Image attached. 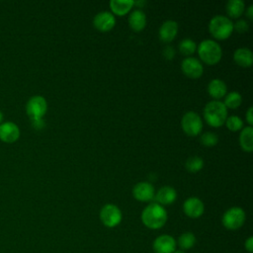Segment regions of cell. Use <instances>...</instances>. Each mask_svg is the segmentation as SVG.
I'll use <instances>...</instances> for the list:
<instances>
[{"label":"cell","mask_w":253,"mask_h":253,"mask_svg":"<svg viewBox=\"0 0 253 253\" xmlns=\"http://www.w3.org/2000/svg\"><path fill=\"white\" fill-rule=\"evenodd\" d=\"M141 220L150 229L161 228L167 221L166 210L157 203H151L142 211Z\"/></svg>","instance_id":"obj_1"},{"label":"cell","mask_w":253,"mask_h":253,"mask_svg":"<svg viewBox=\"0 0 253 253\" xmlns=\"http://www.w3.org/2000/svg\"><path fill=\"white\" fill-rule=\"evenodd\" d=\"M204 118L210 126H220L227 118V108L220 101H211L205 106Z\"/></svg>","instance_id":"obj_2"},{"label":"cell","mask_w":253,"mask_h":253,"mask_svg":"<svg viewBox=\"0 0 253 253\" xmlns=\"http://www.w3.org/2000/svg\"><path fill=\"white\" fill-rule=\"evenodd\" d=\"M198 53L201 59L207 64H215L220 60L222 50L215 41L204 40L198 46Z\"/></svg>","instance_id":"obj_3"},{"label":"cell","mask_w":253,"mask_h":253,"mask_svg":"<svg viewBox=\"0 0 253 253\" xmlns=\"http://www.w3.org/2000/svg\"><path fill=\"white\" fill-rule=\"evenodd\" d=\"M209 30L213 38L217 40H225L233 31V23L226 16L216 15L211 19Z\"/></svg>","instance_id":"obj_4"},{"label":"cell","mask_w":253,"mask_h":253,"mask_svg":"<svg viewBox=\"0 0 253 253\" xmlns=\"http://www.w3.org/2000/svg\"><path fill=\"white\" fill-rule=\"evenodd\" d=\"M245 221V212L239 207H232L228 209L222 215L221 222L223 226L229 230H236L240 228Z\"/></svg>","instance_id":"obj_5"},{"label":"cell","mask_w":253,"mask_h":253,"mask_svg":"<svg viewBox=\"0 0 253 253\" xmlns=\"http://www.w3.org/2000/svg\"><path fill=\"white\" fill-rule=\"evenodd\" d=\"M47 110L46 100L41 95L31 97L26 104V112L31 120L42 119Z\"/></svg>","instance_id":"obj_6"},{"label":"cell","mask_w":253,"mask_h":253,"mask_svg":"<svg viewBox=\"0 0 253 253\" xmlns=\"http://www.w3.org/2000/svg\"><path fill=\"white\" fill-rule=\"evenodd\" d=\"M181 126L183 130L191 136L198 135L203 129V122L201 117L193 111H189L183 116Z\"/></svg>","instance_id":"obj_7"},{"label":"cell","mask_w":253,"mask_h":253,"mask_svg":"<svg viewBox=\"0 0 253 253\" xmlns=\"http://www.w3.org/2000/svg\"><path fill=\"white\" fill-rule=\"evenodd\" d=\"M100 219L107 227H115L122 221V211L114 204L105 205L100 211Z\"/></svg>","instance_id":"obj_8"},{"label":"cell","mask_w":253,"mask_h":253,"mask_svg":"<svg viewBox=\"0 0 253 253\" xmlns=\"http://www.w3.org/2000/svg\"><path fill=\"white\" fill-rule=\"evenodd\" d=\"M176 240L169 234H162L153 241L154 253H173L176 250Z\"/></svg>","instance_id":"obj_9"},{"label":"cell","mask_w":253,"mask_h":253,"mask_svg":"<svg viewBox=\"0 0 253 253\" xmlns=\"http://www.w3.org/2000/svg\"><path fill=\"white\" fill-rule=\"evenodd\" d=\"M182 71L191 78H199L204 71V66L201 61L192 56H187L182 60L181 63Z\"/></svg>","instance_id":"obj_10"},{"label":"cell","mask_w":253,"mask_h":253,"mask_svg":"<svg viewBox=\"0 0 253 253\" xmlns=\"http://www.w3.org/2000/svg\"><path fill=\"white\" fill-rule=\"evenodd\" d=\"M183 211L187 216L192 218H198L204 213L205 206L199 198L191 197L184 202Z\"/></svg>","instance_id":"obj_11"},{"label":"cell","mask_w":253,"mask_h":253,"mask_svg":"<svg viewBox=\"0 0 253 253\" xmlns=\"http://www.w3.org/2000/svg\"><path fill=\"white\" fill-rule=\"evenodd\" d=\"M20 137V128L13 122H4L0 125V139L6 143H13Z\"/></svg>","instance_id":"obj_12"},{"label":"cell","mask_w":253,"mask_h":253,"mask_svg":"<svg viewBox=\"0 0 253 253\" xmlns=\"http://www.w3.org/2000/svg\"><path fill=\"white\" fill-rule=\"evenodd\" d=\"M116 24V18L113 13L108 11H103L98 13L93 19L94 27L101 32H108Z\"/></svg>","instance_id":"obj_13"},{"label":"cell","mask_w":253,"mask_h":253,"mask_svg":"<svg viewBox=\"0 0 253 253\" xmlns=\"http://www.w3.org/2000/svg\"><path fill=\"white\" fill-rule=\"evenodd\" d=\"M133 197L140 202H149L154 199V187L148 182H139L132 189Z\"/></svg>","instance_id":"obj_14"},{"label":"cell","mask_w":253,"mask_h":253,"mask_svg":"<svg viewBox=\"0 0 253 253\" xmlns=\"http://www.w3.org/2000/svg\"><path fill=\"white\" fill-rule=\"evenodd\" d=\"M178 24L173 20H167L159 28V38L164 42H171L177 35Z\"/></svg>","instance_id":"obj_15"},{"label":"cell","mask_w":253,"mask_h":253,"mask_svg":"<svg viewBox=\"0 0 253 253\" xmlns=\"http://www.w3.org/2000/svg\"><path fill=\"white\" fill-rule=\"evenodd\" d=\"M177 198L176 190L170 186H164L158 190L156 195H154L155 203L165 206V205H171L175 202Z\"/></svg>","instance_id":"obj_16"},{"label":"cell","mask_w":253,"mask_h":253,"mask_svg":"<svg viewBox=\"0 0 253 253\" xmlns=\"http://www.w3.org/2000/svg\"><path fill=\"white\" fill-rule=\"evenodd\" d=\"M234 61L243 67H248L253 62V53L247 47H239L233 53Z\"/></svg>","instance_id":"obj_17"},{"label":"cell","mask_w":253,"mask_h":253,"mask_svg":"<svg viewBox=\"0 0 253 253\" xmlns=\"http://www.w3.org/2000/svg\"><path fill=\"white\" fill-rule=\"evenodd\" d=\"M226 91H227L226 84L221 79H218V78L211 80L208 85V92L214 99H219L223 97L224 95H226Z\"/></svg>","instance_id":"obj_18"},{"label":"cell","mask_w":253,"mask_h":253,"mask_svg":"<svg viewBox=\"0 0 253 253\" xmlns=\"http://www.w3.org/2000/svg\"><path fill=\"white\" fill-rule=\"evenodd\" d=\"M128 24L134 31L138 32L142 30L146 25V16L144 12L140 9L133 10L128 17Z\"/></svg>","instance_id":"obj_19"},{"label":"cell","mask_w":253,"mask_h":253,"mask_svg":"<svg viewBox=\"0 0 253 253\" xmlns=\"http://www.w3.org/2000/svg\"><path fill=\"white\" fill-rule=\"evenodd\" d=\"M239 142L244 151L251 152L253 150V127L248 126H245L240 135H239Z\"/></svg>","instance_id":"obj_20"},{"label":"cell","mask_w":253,"mask_h":253,"mask_svg":"<svg viewBox=\"0 0 253 253\" xmlns=\"http://www.w3.org/2000/svg\"><path fill=\"white\" fill-rule=\"evenodd\" d=\"M132 0H112L110 1V7L113 13L123 16L126 14L133 6Z\"/></svg>","instance_id":"obj_21"},{"label":"cell","mask_w":253,"mask_h":253,"mask_svg":"<svg viewBox=\"0 0 253 253\" xmlns=\"http://www.w3.org/2000/svg\"><path fill=\"white\" fill-rule=\"evenodd\" d=\"M245 9V4L242 0H229L226 3V12L228 16L237 18L242 15Z\"/></svg>","instance_id":"obj_22"},{"label":"cell","mask_w":253,"mask_h":253,"mask_svg":"<svg viewBox=\"0 0 253 253\" xmlns=\"http://www.w3.org/2000/svg\"><path fill=\"white\" fill-rule=\"evenodd\" d=\"M176 243L179 246V249L184 251L191 249L196 244V236L192 232H184L179 236Z\"/></svg>","instance_id":"obj_23"},{"label":"cell","mask_w":253,"mask_h":253,"mask_svg":"<svg viewBox=\"0 0 253 253\" xmlns=\"http://www.w3.org/2000/svg\"><path fill=\"white\" fill-rule=\"evenodd\" d=\"M241 102H242L241 95L236 91H232V92H229L228 94H226L223 104L226 108L235 109L240 106Z\"/></svg>","instance_id":"obj_24"},{"label":"cell","mask_w":253,"mask_h":253,"mask_svg":"<svg viewBox=\"0 0 253 253\" xmlns=\"http://www.w3.org/2000/svg\"><path fill=\"white\" fill-rule=\"evenodd\" d=\"M197 49V43L192 39H184L179 42V50L184 55H190Z\"/></svg>","instance_id":"obj_25"},{"label":"cell","mask_w":253,"mask_h":253,"mask_svg":"<svg viewBox=\"0 0 253 253\" xmlns=\"http://www.w3.org/2000/svg\"><path fill=\"white\" fill-rule=\"evenodd\" d=\"M203 166H204L203 158L197 155L189 157L186 161V168L190 172H198L203 168Z\"/></svg>","instance_id":"obj_26"},{"label":"cell","mask_w":253,"mask_h":253,"mask_svg":"<svg viewBox=\"0 0 253 253\" xmlns=\"http://www.w3.org/2000/svg\"><path fill=\"white\" fill-rule=\"evenodd\" d=\"M224 123L226 124L227 128L232 131L239 130L240 128L243 127V121L238 116H229L226 118Z\"/></svg>","instance_id":"obj_27"},{"label":"cell","mask_w":253,"mask_h":253,"mask_svg":"<svg viewBox=\"0 0 253 253\" xmlns=\"http://www.w3.org/2000/svg\"><path fill=\"white\" fill-rule=\"evenodd\" d=\"M201 142L202 144L206 145V146H213L217 143L218 141V137L215 133L211 132V131H206L201 135Z\"/></svg>","instance_id":"obj_28"},{"label":"cell","mask_w":253,"mask_h":253,"mask_svg":"<svg viewBox=\"0 0 253 253\" xmlns=\"http://www.w3.org/2000/svg\"><path fill=\"white\" fill-rule=\"evenodd\" d=\"M233 29H235L238 33H245L249 29V24L245 20H238L233 24Z\"/></svg>","instance_id":"obj_29"},{"label":"cell","mask_w":253,"mask_h":253,"mask_svg":"<svg viewBox=\"0 0 253 253\" xmlns=\"http://www.w3.org/2000/svg\"><path fill=\"white\" fill-rule=\"evenodd\" d=\"M163 55L166 59H172L175 55V50L172 46H166L163 49Z\"/></svg>","instance_id":"obj_30"},{"label":"cell","mask_w":253,"mask_h":253,"mask_svg":"<svg viewBox=\"0 0 253 253\" xmlns=\"http://www.w3.org/2000/svg\"><path fill=\"white\" fill-rule=\"evenodd\" d=\"M32 126H34V128L36 129H42L44 127V121L42 119H35V120H31Z\"/></svg>","instance_id":"obj_31"},{"label":"cell","mask_w":253,"mask_h":253,"mask_svg":"<svg viewBox=\"0 0 253 253\" xmlns=\"http://www.w3.org/2000/svg\"><path fill=\"white\" fill-rule=\"evenodd\" d=\"M244 247L245 249L249 252V253H252L253 252V237L250 236L246 239L245 243H244Z\"/></svg>","instance_id":"obj_32"},{"label":"cell","mask_w":253,"mask_h":253,"mask_svg":"<svg viewBox=\"0 0 253 253\" xmlns=\"http://www.w3.org/2000/svg\"><path fill=\"white\" fill-rule=\"evenodd\" d=\"M252 112H253V108L252 107H249V109L247 110V113H246V121L247 123L249 124V126H251L252 124H253V116H252Z\"/></svg>","instance_id":"obj_33"},{"label":"cell","mask_w":253,"mask_h":253,"mask_svg":"<svg viewBox=\"0 0 253 253\" xmlns=\"http://www.w3.org/2000/svg\"><path fill=\"white\" fill-rule=\"evenodd\" d=\"M247 16L249 19H252L253 18V5H250L248 8H247Z\"/></svg>","instance_id":"obj_34"},{"label":"cell","mask_w":253,"mask_h":253,"mask_svg":"<svg viewBox=\"0 0 253 253\" xmlns=\"http://www.w3.org/2000/svg\"><path fill=\"white\" fill-rule=\"evenodd\" d=\"M173 253H186L184 250H182V249H176Z\"/></svg>","instance_id":"obj_35"},{"label":"cell","mask_w":253,"mask_h":253,"mask_svg":"<svg viewBox=\"0 0 253 253\" xmlns=\"http://www.w3.org/2000/svg\"><path fill=\"white\" fill-rule=\"evenodd\" d=\"M2 121H3V114H2V112L0 111V125L2 124Z\"/></svg>","instance_id":"obj_36"}]
</instances>
